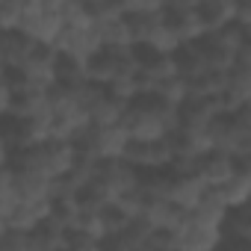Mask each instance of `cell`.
<instances>
[{
	"instance_id": "cell-1",
	"label": "cell",
	"mask_w": 251,
	"mask_h": 251,
	"mask_svg": "<svg viewBox=\"0 0 251 251\" xmlns=\"http://www.w3.org/2000/svg\"><path fill=\"white\" fill-rule=\"evenodd\" d=\"M118 124L127 133V139H166L177 130V106L148 92L124 106Z\"/></svg>"
},
{
	"instance_id": "cell-2",
	"label": "cell",
	"mask_w": 251,
	"mask_h": 251,
	"mask_svg": "<svg viewBox=\"0 0 251 251\" xmlns=\"http://www.w3.org/2000/svg\"><path fill=\"white\" fill-rule=\"evenodd\" d=\"M77 160V142H68V139H45L39 145H30L24 151H15L9 166H24V169H33L50 180L56 177H65L71 172Z\"/></svg>"
},
{
	"instance_id": "cell-3",
	"label": "cell",
	"mask_w": 251,
	"mask_h": 251,
	"mask_svg": "<svg viewBox=\"0 0 251 251\" xmlns=\"http://www.w3.org/2000/svg\"><path fill=\"white\" fill-rule=\"evenodd\" d=\"M89 124H92L89 112L80 103L77 92L71 86H53L50 89V139L77 142Z\"/></svg>"
},
{
	"instance_id": "cell-4",
	"label": "cell",
	"mask_w": 251,
	"mask_h": 251,
	"mask_svg": "<svg viewBox=\"0 0 251 251\" xmlns=\"http://www.w3.org/2000/svg\"><path fill=\"white\" fill-rule=\"evenodd\" d=\"M127 133L121 130V124H89L83 130V136L77 139V151L103 163V160H115L127 148Z\"/></svg>"
},
{
	"instance_id": "cell-5",
	"label": "cell",
	"mask_w": 251,
	"mask_h": 251,
	"mask_svg": "<svg viewBox=\"0 0 251 251\" xmlns=\"http://www.w3.org/2000/svg\"><path fill=\"white\" fill-rule=\"evenodd\" d=\"M136 68V48H100L92 59H86V77L92 83H100L103 89L121 77V74H133Z\"/></svg>"
},
{
	"instance_id": "cell-6",
	"label": "cell",
	"mask_w": 251,
	"mask_h": 251,
	"mask_svg": "<svg viewBox=\"0 0 251 251\" xmlns=\"http://www.w3.org/2000/svg\"><path fill=\"white\" fill-rule=\"evenodd\" d=\"M130 166H136L139 172H166L172 166V136L166 139H130L127 148L121 154Z\"/></svg>"
},
{
	"instance_id": "cell-7",
	"label": "cell",
	"mask_w": 251,
	"mask_h": 251,
	"mask_svg": "<svg viewBox=\"0 0 251 251\" xmlns=\"http://www.w3.org/2000/svg\"><path fill=\"white\" fill-rule=\"evenodd\" d=\"M100 39H98V30L95 24H62L56 42H53V50L59 56H74V59H92L98 50H100Z\"/></svg>"
},
{
	"instance_id": "cell-8",
	"label": "cell",
	"mask_w": 251,
	"mask_h": 251,
	"mask_svg": "<svg viewBox=\"0 0 251 251\" xmlns=\"http://www.w3.org/2000/svg\"><path fill=\"white\" fill-rule=\"evenodd\" d=\"M56 59H59V53L53 48L36 45L33 53L24 59V65L18 71H12L9 77L21 80V83H30V86H39V89H53L56 86Z\"/></svg>"
},
{
	"instance_id": "cell-9",
	"label": "cell",
	"mask_w": 251,
	"mask_h": 251,
	"mask_svg": "<svg viewBox=\"0 0 251 251\" xmlns=\"http://www.w3.org/2000/svg\"><path fill=\"white\" fill-rule=\"evenodd\" d=\"M160 192L163 198H169L172 204L189 210L201 201V195L207 192V186L198 180L195 172H175V169H166L163 172V183H160Z\"/></svg>"
},
{
	"instance_id": "cell-10",
	"label": "cell",
	"mask_w": 251,
	"mask_h": 251,
	"mask_svg": "<svg viewBox=\"0 0 251 251\" xmlns=\"http://www.w3.org/2000/svg\"><path fill=\"white\" fill-rule=\"evenodd\" d=\"M95 177H98V180L112 192V198L118 201L121 195H127V192H133V189L139 186L142 172H139L136 166H130L124 157H115V160H103V163H98ZM115 201H112V204H115Z\"/></svg>"
},
{
	"instance_id": "cell-11",
	"label": "cell",
	"mask_w": 251,
	"mask_h": 251,
	"mask_svg": "<svg viewBox=\"0 0 251 251\" xmlns=\"http://www.w3.org/2000/svg\"><path fill=\"white\" fill-rule=\"evenodd\" d=\"M163 18H166V27L175 33V39L180 45H189V42H198L201 36H207L204 24H201V15L195 6H186V3H172L163 9Z\"/></svg>"
},
{
	"instance_id": "cell-12",
	"label": "cell",
	"mask_w": 251,
	"mask_h": 251,
	"mask_svg": "<svg viewBox=\"0 0 251 251\" xmlns=\"http://www.w3.org/2000/svg\"><path fill=\"white\" fill-rule=\"evenodd\" d=\"M175 242H177V251H213L222 245V227L201 225L186 216L175 230Z\"/></svg>"
},
{
	"instance_id": "cell-13",
	"label": "cell",
	"mask_w": 251,
	"mask_h": 251,
	"mask_svg": "<svg viewBox=\"0 0 251 251\" xmlns=\"http://www.w3.org/2000/svg\"><path fill=\"white\" fill-rule=\"evenodd\" d=\"M242 163L236 160V157H230V154H225V151H207V154H201L198 157V163H195V175H198V180L207 186V189H216V186H222L236 169H239Z\"/></svg>"
},
{
	"instance_id": "cell-14",
	"label": "cell",
	"mask_w": 251,
	"mask_h": 251,
	"mask_svg": "<svg viewBox=\"0 0 251 251\" xmlns=\"http://www.w3.org/2000/svg\"><path fill=\"white\" fill-rule=\"evenodd\" d=\"M36 42L30 36H24L21 30H3L0 33V68L6 74L18 71L24 65V59L33 53Z\"/></svg>"
},
{
	"instance_id": "cell-15",
	"label": "cell",
	"mask_w": 251,
	"mask_h": 251,
	"mask_svg": "<svg viewBox=\"0 0 251 251\" xmlns=\"http://www.w3.org/2000/svg\"><path fill=\"white\" fill-rule=\"evenodd\" d=\"M216 195H219V201L227 207V210H236V207H245L248 201H251V166L248 163H242L222 186H216L213 189Z\"/></svg>"
},
{
	"instance_id": "cell-16",
	"label": "cell",
	"mask_w": 251,
	"mask_h": 251,
	"mask_svg": "<svg viewBox=\"0 0 251 251\" xmlns=\"http://www.w3.org/2000/svg\"><path fill=\"white\" fill-rule=\"evenodd\" d=\"M50 213V198H39V201H24V198H18L15 201V207L9 210V216H6V225L12 227V230H36L39 225H42V219Z\"/></svg>"
},
{
	"instance_id": "cell-17",
	"label": "cell",
	"mask_w": 251,
	"mask_h": 251,
	"mask_svg": "<svg viewBox=\"0 0 251 251\" xmlns=\"http://www.w3.org/2000/svg\"><path fill=\"white\" fill-rule=\"evenodd\" d=\"M12 177H15V195L24 198V201H39V198H50V189H53V180L33 172V169H24V166H12Z\"/></svg>"
},
{
	"instance_id": "cell-18",
	"label": "cell",
	"mask_w": 251,
	"mask_h": 251,
	"mask_svg": "<svg viewBox=\"0 0 251 251\" xmlns=\"http://www.w3.org/2000/svg\"><path fill=\"white\" fill-rule=\"evenodd\" d=\"M95 30H98V39L103 48H133L130 30H127V15H121V12L98 18Z\"/></svg>"
},
{
	"instance_id": "cell-19",
	"label": "cell",
	"mask_w": 251,
	"mask_h": 251,
	"mask_svg": "<svg viewBox=\"0 0 251 251\" xmlns=\"http://www.w3.org/2000/svg\"><path fill=\"white\" fill-rule=\"evenodd\" d=\"M251 242V213L248 204L227 210L225 222H222V245H245Z\"/></svg>"
},
{
	"instance_id": "cell-20",
	"label": "cell",
	"mask_w": 251,
	"mask_h": 251,
	"mask_svg": "<svg viewBox=\"0 0 251 251\" xmlns=\"http://www.w3.org/2000/svg\"><path fill=\"white\" fill-rule=\"evenodd\" d=\"M163 27H166L163 12H136V15H127V30H130L133 48H145Z\"/></svg>"
},
{
	"instance_id": "cell-21",
	"label": "cell",
	"mask_w": 251,
	"mask_h": 251,
	"mask_svg": "<svg viewBox=\"0 0 251 251\" xmlns=\"http://www.w3.org/2000/svg\"><path fill=\"white\" fill-rule=\"evenodd\" d=\"M201 15V24L207 33L222 30L227 24H233V12H236V0H201L195 6Z\"/></svg>"
},
{
	"instance_id": "cell-22",
	"label": "cell",
	"mask_w": 251,
	"mask_h": 251,
	"mask_svg": "<svg viewBox=\"0 0 251 251\" xmlns=\"http://www.w3.org/2000/svg\"><path fill=\"white\" fill-rule=\"evenodd\" d=\"M124 106H127L124 100H118L115 95L103 92L100 100L89 109V121H92V124H118L121 115H124Z\"/></svg>"
},
{
	"instance_id": "cell-23",
	"label": "cell",
	"mask_w": 251,
	"mask_h": 251,
	"mask_svg": "<svg viewBox=\"0 0 251 251\" xmlns=\"http://www.w3.org/2000/svg\"><path fill=\"white\" fill-rule=\"evenodd\" d=\"M151 95H157L160 100H166V103H172V106H180V103L189 98V86H186V77L175 74V77H169V80L157 83V86L151 89Z\"/></svg>"
},
{
	"instance_id": "cell-24",
	"label": "cell",
	"mask_w": 251,
	"mask_h": 251,
	"mask_svg": "<svg viewBox=\"0 0 251 251\" xmlns=\"http://www.w3.org/2000/svg\"><path fill=\"white\" fill-rule=\"evenodd\" d=\"M83 80H89L83 59H74V56H59L56 59V86H77Z\"/></svg>"
},
{
	"instance_id": "cell-25",
	"label": "cell",
	"mask_w": 251,
	"mask_h": 251,
	"mask_svg": "<svg viewBox=\"0 0 251 251\" xmlns=\"http://www.w3.org/2000/svg\"><path fill=\"white\" fill-rule=\"evenodd\" d=\"M18 195H15V177H12V166H0V216H9V210L15 207Z\"/></svg>"
},
{
	"instance_id": "cell-26",
	"label": "cell",
	"mask_w": 251,
	"mask_h": 251,
	"mask_svg": "<svg viewBox=\"0 0 251 251\" xmlns=\"http://www.w3.org/2000/svg\"><path fill=\"white\" fill-rule=\"evenodd\" d=\"M24 6H27V0H0V33L21 27Z\"/></svg>"
},
{
	"instance_id": "cell-27",
	"label": "cell",
	"mask_w": 251,
	"mask_h": 251,
	"mask_svg": "<svg viewBox=\"0 0 251 251\" xmlns=\"http://www.w3.org/2000/svg\"><path fill=\"white\" fill-rule=\"evenodd\" d=\"M172 0H118V9L124 15H136V12H163Z\"/></svg>"
},
{
	"instance_id": "cell-28",
	"label": "cell",
	"mask_w": 251,
	"mask_h": 251,
	"mask_svg": "<svg viewBox=\"0 0 251 251\" xmlns=\"http://www.w3.org/2000/svg\"><path fill=\"white\" fill-rule=\"evenodd\" d=\"M12 100H15V89H12L9 74H3L0 77V118H6L12 112Z\"/></svg>"
},
{
	"instance_id": "cell-29",
	"label": "cell",
	"mask_w": 251,
	"mask_h": 251,
	"mask_svg": "<svg viewBox=\"0 0 251 251\" xmlns=\"http://www.w3.org/2000/svg\"><path fill=\"white\" fill-rule=\"evenodd\" d=\"M65 245H68V248H100V242H98L95 236H89V233H83V230H77V227H68Z\"/></svg>"
},
{
	"instance_id": "cell-30",
	"label": "cell",
	"mask_w": 251,
	"mask_h": 251,
	"mask_svg": "<svg viewBox=\"0 0 251 251\" xmlns=\"http://www.w3.org/2000/svg\"><path fill=\"white\" fill-rule=\"evenodd\" d=\"M6 227H9V225H6V219H3V216H0V239H3V233H6Z\"/></svg>"
}]
</instances>
